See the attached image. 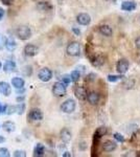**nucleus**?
<instances>
[{
	"mask_svg": "<svg viewBox=\"0 0 140 157\" xmlns=\"http://www.w3.org/2000/svg\"><path fill=\"white\" fill-rule=\"evenodd\" d=\"M23 52H24V55L27 56V57H35V56L38 54V52H39V48L34 44H27L24 46Z\"/></svg>",
	"mask_w": 140,
	"mask_h": 157,
	"instance_id": "obj_8",
	"label": "nucleus"
},
{
	"mask_svg": "<svg viewBox=\"0 0 140 157\" xmlns=\"http://www.w3.org/2000/svg\"><path fill=\"white\" fill-rule=\"evenodd\" d=\"M88 100V102L91 104V105H97L99 100H100V97H99V94L97 92H90L87 94V98H86Z\"/></svg>",
	"mask_w": 140,
	"mask_h": 157,
	"instance_id": "obj_13",
	"label": "nucleus"
},
{
	"mask_svg": "<svg viewBox=\"0 0 140 157\" xmlns=\"http://www.w3.org/2000/svg\"><path fill=\"white\" fill-rule=\"evenodd\" d=\"M16 100H17V102H20V103H21V102H23V101L25 100V97H18V98H16Z\"/></svg>",
	"mask_w": 140,
	"mask_h": 157,
	"instance_id": "obj_37",
	"label": "nucleus"
},
{
	"mask_svg": "<svg viewBox=\"0 0 140 157\" xmlns=\"http://www.w3.org/2000/svg\"><path fill=\"white\" fill-rule=\"evenodd\" d=\"M2 128H3V130L6 131V132H14L15 130H16V125H15V123H13L11 121H4L3 125H2Z\"/></svg>",
	"mask_w": 140,
	"mask_h": 157,
	"instance_id": "obj_19",
	"label": "nucleus"
},
{
	"mask_svg": "<svg viewBox=\"0 0 140 157\" xmlns=\"http://www.w3.org/2000/svg\"><path fill=\"white\" fill-rule=\"evenodd\" d=\"M90 60H91V62H92V64L95 65V66H100V65H103L104 63H105V61H104V59L100 57V56L94 57L93 59H90Z\"/></svg>",
	"mask_w": 140,
	"mask_h": 157,
	"instance_id": "obj_23",
	"label": "nucleus"
},
{
	"mask_svg": "<svg viewBox=\"0 0 140 157\" xmlns=\"http://www.w3.org/2000/svg\"><path fill=\"white\" fill-rule=\"evenodd\" d=\"M136 3L134 1H123L121 4V10L126 12H133L136 9Z\"/></svg>",
	"mask_w": 140,
	"mask_h": 157,
	"instance_id": "obj_16",
	"label": "nucleus"
},
{
	"mask_svg": "<svg viewBox=\"0 0 140 157\" xmlns=\"http://www.w3.org/2000/svg\"><path fill=\"white\" fill-rule=\"evenodd\" d=\"M4 141H6V138H4V136L0 135V144H3Z\"/></svg>",
	"mask_w": 140,
	"mask_h": 157,
	"instance_id": "obj_39",
	"label": "nucleus"
},
{
	"mask_svg": "<svg viewBox=\"0 0 140 157\" xmlns=\"http://www.w3.org/2000/svg\"><path fill=\"white\" fill-rule=\"evenodd\" d=\"M70 78H71V81H72L73 83L78 82V80H80V78H81V72L78 71V69L73 70V71L70 73Z\"/></svg>",
	"mask_w": 140,
	"mask_h": 157,
	"instance_id": "obj_24",
	"label": "nucleus"
},
{
	"mask_svg": "<svg viewBox=\"0 0 140 157\" xmlns=\"http://www.w3.org/2000/svg\"><path fill=\"white\" fill-rule=\"evenodd\" d=\"M13 156L15 157H26V152L23 151V150H17L14 152Z\"/></svg>",
	"mask_w": 140,
	"mask_h": 157,
	"instance_id": "obj_30",
	"label": "nucleus"
},
{
	"mask_svg": "<svg viewBox=\"0 0 140 157\" xmlns=\"http://www.w3.org/2000/svg\"><path fill=\"white\" fill-rule=\"evenodd\" d=\"M0 68H1V62H0Z\"/></svg>",
	"mask_w": 140,
	"mask_h": 157,
	"instance_id": "obj_41",
	"label": "nucleus"
},
{
	"mask_svg": "<svg viewBox=\"0 0 140 157\" xmlns=\"http://www.w3.org/2000/svg\"><path fill=\"white\" fill-rule=\"evenodd\" d=\"M38 78L42 81V82H49L52 78V71L47 67L42 68L38 73Z\"/></svg>",
	"mask_w": 140,
	"mask_h": 157,
	"instance_id": "obj_5",
	"label": "nucleus"
},
{
	"mask_svg": "<svg viewBox=\"0 0 140 157\" xmlns=\"http://www.w3.org/2000/svg\"><path fill=\"white\" fill-rule=\"evenodd\" d=\"M3 70L4 72L9 73V72H14L16 70V63L13 60H7L3 65Z\"/></svg>",
	"mask_w": 140,
	"mask_h": 157,
	"instance_id": "obj_12",
	"label": "nucleus"
},
{
	"mask_svg": "<svg viewBox=\"0 0 140 157\" xmlns=\"http://www.w3.org/2000/svg\"><path fill=\"white\" fill-rule=\"evenodd\" d=\"M67 92L66 89V85L63 82H55L52 86V93L55 97L57 98H62L64 97Z\"/></svg>",
	"mask_w": 140,
	"mask_h": 157,
	"instance_id": "obj_2",
	"label": "nucleus"
},
{
	"mask_svg": "<svg viewBox=\"0 0 140 157\" xmlns=\"http://www.w3.org/2000/svg\"><path fill=\"white\" fill-rule=\"evenodd\" d=\"M114 138H115L117 141H120V143H124V140H126L123 136L119 133H114Z\"/></svg>",
	"mask_w": 140,
	"mask_h": 157,
	"instance_id": "obj_32",
	"label": "nucleus"
},
{
	"mask_svg": "<svg viewBox=\"0 0 140 157\" xmlns=\"http://www.w3.org/2000/svg\"><path fill=\"white\" fill-rule=\"evenodd\" d=\"M62 82L64 83V84L67 86L68 84H70V82H71V78H70V75H63V78H62Z\"/></svg>",
	"mask_w": 140,
	"mask_h": 157,
	"instance_id": "obj_31",
	"label": "nucleus"
},
{
	"mask_svg": "<svg viewBox=\"0 0 140 157\" xmlns=\"http://www.w3.org/2000/svg\"><path fill=\"white\" fill-rule=\"evenodd\" d=\"M4 14H6V11H4L2 7H0V21H1L2 18L4 17Z\"/></svg>",
	"mask_w": 140,
	"mask_h": 157,
	"instance_id": "obj_35",
	"label": "nucleus"
},
{
	"mask_svg": "<svg viewBox=\"0 0 140 157\" xmlns=\"http://www.w3.org/2000/svg\"><path fill=\"white\" fill-rule=\"evenodd\" d=\"M44 152H45V148L42 144H37L34 149V155L35 157H41L44 155Z\"/></svg>",
	"mask_w": 140,
	"mask_h": 157,
	"instance_id": "obj_20",
	"label": "nucleus"
},
{
	"mask_svg": "<svg viewBox=\"0 0 140 157\" xmlns=\"http://www.w3.org/2000/svg\"><path fill=\"white\" fill-rule=\"evenodd\" d=\"M75 107H76V104L74 102V100H72V98H68L67 101H65V102L61 105V110H62L64 113H68V114H70V113L74 112Z\"/></svg>",
	"mask_w": 140,
	"mask_h": 157,
	"instance_id": "obj_4",
	"label": "nucleus"
},
{
	"mask_svg": "<svg viewBox=\"0 0 140 157\" xmlns=\"http://www.w3.org/2000/svg\"><path fill=\"white\" fill-rule=\"evenodd\" d=\"M99 33L106 37H111L112 34H113V30H112V29L109 26V25L104 24V25H100V26H99Z\"/></svg>",
	"mask_w": 140,
	"mask_h": 157,
	"instance_id": "obj_18",
	"label": "nucleus"
},
{
	"mask_svg": "<svg viewBox=\"0 0 140 157\" xmlns=\"http://www.w3.org/2000/svg\"><path fill=\"white\" fill-rule=\"evenodd\" d=\"M66 52L68 56L71 57H78L81 54V45L78 42H71L68 44L67 48H66Z\"/></svg>",
	"mask_w": 140,
	"mask_h": 157,
	"instance_id": "obj_3",
	"label": "nucleus"
},
{
	"mask_svg": "<svg viewBox=\"0 0 140 157\" xmlns=\"http://www.w3.org/2000/svg\"><path fill=\"white\" fill-rule=\"evenodd\" d=\"M124 77H123V75H108V81L109 82H112V83H115L117 82V81H119V80H123Z\"/></svg>",
	"mask_w": 140,
	"mask_h": 157,
	"instance_id": "obj_25",
	"label": "nucleus"
},
{
	"mask_svg": "<svg viewBox=\"0 0 140 157\" xmlns=\"http://www.w3.org/2000/svg\"><path fill=\"white\" fill-rule=\"evenodd\" d=\"M0 93L3 94L4 97H9L12 93V88H11V85L6 82H3L1 81L0 82Z\"/></svg>",
	"mask_w": 140,
	"mask_h": 157,
	"instance_id": "obj_10",
	"label": "nucleus"
},
{
	"mask_svg": "<svg viewBox=\"0 0 140 157\" xmlns=\"http://www.w3.org/2000/svg\"><path fill=\"white\" fill-rule=\"evenodd\" d=\"M16 106H6V114H9V115H12L16 112Z\"/></svg>",
	"mask_w": 140,
	"mask_h": 157,
	"instance_id": "obj_28",
	"label": "nucleus"
},
{
	"mask_svg": "<svg viewBox=\"0 0 140 157\" xmlns=\"http://www.w3.org/2000/svg\"><path fill=\"white\" fill-rule=\"evenodd\" d=\"M107 133H108V129L103 126V127L97 128V130H96L95 133H94V136H95V137H98V138H101L104 135H106Z\"/></svg>",
	"mask_w": 140,
	"mask_h": 157,
	"instance_id": "obj_22",
	"label": "nucleus"
},
{
	"mask_svg": "<svg viewBox=\"0 0 140 157\" xmlns=\"http://www.w3.org/2000/svg\"><path fill=\"white\" fill-rule=\"evenodd\" d=\"M11 154H9V149L6 148H0V157H9Z\"/></svg>",
	"mask_w": 140,
	"mask_h": 157,
	"instance_id": "obj_29",
	"label": "nucleus"
},
{
	"mask_svg": "<svg viewBox=\"0 0 140 157\" xmlns=\"http://www.w3.org/2000/svg\"><path fill=\"white\" fill-rule=\"evenodd\" d=\"M72 32L74 33L76 36H80V35H81V30L78 29H76V27H73V29H72Z\"/></svg>",
	"mask_w": 140,
	"mask_h": 157,
	"instance_id": "obj_36",
	"label": "nucleus"
},
{
	"mask_svg": "<svg viewBox=\"0 0 140 157\" xmlns=\"http://www.w3.org/2000/svg\"><path fill=\"white\" fill-rule=\"evenodd\" d=\"M63 157H71L70 152H65V153L63 154Z\"/></svg>",
	"mask_w": 140,
	"mask_h": 157,
	"instance_id": "obj_38",
	"label": "nucleus"
},
{
	"mask_svg": "<svg viewBox=\"0 0 140 157\" xmlns=\"http://www.w3.org/2000/svg\"><path fill=\"white\" fill-rule=\"evenodd\" d=\"M38 7H39L40 10H42V11H48V10L51 9V6H50V4L46 1H42L38 4Z\"/></svg>",
	"mask_w": 140,
	"mask_h": 157,
	"instance_id": "obj_26",
	"label": "nucleus"
},
{
	"mask_svg": "<svg viewBox=\"0 0 140 157\" xmlns=\"http://www.w3.org/2000/svg\"><path fill=\"white\" fill-rule=\"evenodd\" d=\"M16 34L17 37L21 41H25V40H28L32 37V29L27 25H20L16 30Z\"/></svg>",
	"mask_w": 140,
	"mask_h": 157,
	"instance_id": "obj_1",
	"label": "nucleus"
},
{
	"mask_svg": "<svg viewBox=\"0 0 140 157\" xmlns=\"http://www.w3.org/2000/svg\"><path fill=\"white\" fill-rule=\"evenodd\" d=\"M129 67H130L129 62L124 59H120L116 64V70L120 73V75H124V73L129 70Z\"/></svg>",
	"mask_w": 140,
	"mask_h": 157,
	"instance_id": "obj_7",
	"label": "nucleus"
},
{
	"mask_svg": "<svg viewBox=\"0 0 140 157\" xmlns=\"http://www.w3.org/2000/svg\"><path fill=\"white\" fill-rule=\"evenodd\" d=\"M1 2L4 6H11L13 2H14V0H1Z\"/></svg>",
	"mask_w": 140,
	"mask_h": 157,
	"instance_id": "obj_33",
	"label": "nucleus"
},
{
	"mask_svg": "<svg viewBox=\"0 0 140 157\" xmlns=\"http://www.w3.org/2000/svg\"><path fill=\"white\" fill-rule=\"evenodd\" d=\"M25 85V82L22 78L16 77L12 78V86H14L16 89H22Z\"/></svg>",
	"mask_w": 140,
	"mask_h": 157,
	"instance_id": "obj_17",
	"label": "nucleus"
},
{
	"mask_svg": "<svg viewBox=\"0 0 140 157\" xmlns=\"http://www.w3.org/2000/svg\"><path fill=\"white\" fill-rule=\"evenodd\" d=\"M74 95L76 98H78L81 101L86 100V98H87V90L84 87H82V86H78L74 89Z\"/></svg>",
	"mask_w": 140,
	"mask_h": 157,
	"instance_id": "obj_11",
	"label": "nucleus"
},
{
	"mask_svg": "<svg viewBox=\"0 0 140 157\" xmlns=\"http://www.w3.org/2000/svg\"><path fill=\"white\" fill-rule=\"evenodd\" d=\"M6 47L9 52H14V50L17 48V43L15 42L14 39L9 38V39L6 40Z\"/></svg>",
	"mask_w": 140,
	"mask_h": 157,
	"instance_id": "obj_21",
	"label": "nucleus"
},
{
	"mask_svg": "<svg viewBox=\"0 0 140 157\" xmlns=\"http://www.w3.org/2000/svg\"><path fill=\"white\" fill-rule=\"evenodd\" d=\"M27 118H28L29 121H42L43 120V113L40 109L34 108L29 111L28 115H27Z\"/></svg>",
	"mask_w": 140,
	"mask_h": 157,
	"instance_id": "obj_6",
	"label": "nucleus"
},
{
	"mask_svg": "<svg viewBox=\"0 0 140 157\" xmlns=\"http://www.w3.org/2000/svg\"><path fill=\"white\" fill-rule=\"evenodd\" d=\"M135 46H136V48L140 49V37H138L135 40Z\"/></svg>",
	"mask_w": 140,
	"mask_h": 157,
	"instance_id": "obj_34",
	"label": "nucleus"
},
{
	"mask_svg": "<svg viewBox=\"0 0 140 157\" xmlns=\"http://www.w3.org/2000/svg\"><path fill=\"white\" fill-rule=\"evenodd\" d=\"M60 136H61V139H62L63 143H69V141L71 140V137H72L71 132L68 130L67 128H64V129L61 130Z\"/></svg>",
	"mask_w": 140,
	"mask_h": 157,
	"instance_id": "obj_15",
	"label": "nucleus"
},
{
	"mask_svg": "<svg viewBox=\"0 0 140 157\" xmlns=\"http://www.w3.org/2000/svg\"><path fill=\"white\" fill-rule=\"evenodd\" d=\"M136 156H140V152H137V154H136Z\"/></svg>",
	"mask_w": 140,
	"mask_h": 157,
	"instance_id": "obj_40",
	"label": "nucleus"
},
{
	"mask_svg": "<svg viewBox=\"0 0 140 157\" xmlns=\"http://www.w3.org/2000/svg\"><path fill=\"white\" fill-rule=\"evenodd\" d=\"M116 148H117L116 143L111 141V140H107L106 143H104V145H103V151L107 152V153H110V152L116 150Z\"/></svg>",
	"mask_w": 140,
	"mask_h": 157,
	"instance_id": "obj_14",
	"label": "nucleus"
},
{
	"mask_svg": "<svg viewBox=\"0 0 140 157\" xmlns=\"http://www.w3.org/2000/svg\"><path fill=\"white\" fill-rule=\"evenodd\" d=\"M76 21H78V23L81 24V25H89L91 23V17L89 14L82 13V14L78 15V17H76Z\"/></svg>",
	"mask_w": 140,
	"mask_h": 157,
	"instance_id": "obj_9",
	"label": "nucleus"
},
{
	"mask_svg": "<svg viewBox=\"0 0 140 157\" xmlns=\"http://www.w3.org/2000/svg\"><path fill=\"white\" fill-rule=\"evenodd\" d=\"M16 112L18 113L19 115H21V114H23L24 113V111H25V104L23 102H21L20 104H18V105L16 106Z\"/></svg>",
	"mask_w": 140,
	"mask_h": 157,
	"instance_id": "obj_27",
	"label": "nucleus"
}]
</instances>
